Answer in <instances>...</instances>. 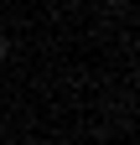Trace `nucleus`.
I'll use <instances>...</instances> for the list:
<instances>
[{"label": "nucleus", "instance_id": "nucleus-1", "mask_svg": "<svg viewBox=\"0 0 140 145\" xmlns=\"http://www.w3.org/2000/svg\"><path fill=\"white\" fill-rule=\"evenodd\" d=\"M0 57H5V36H0Z\"/></svg>", "mask_w": 140, "mask_h": 145}]
</instances>
